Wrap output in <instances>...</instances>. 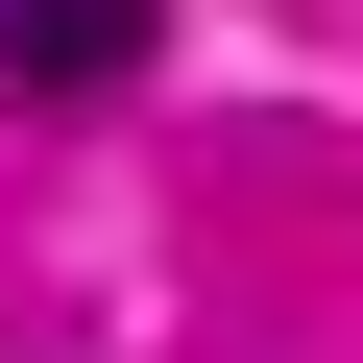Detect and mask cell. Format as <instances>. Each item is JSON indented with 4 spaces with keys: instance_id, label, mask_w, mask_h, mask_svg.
Listing matches in <instances>:
<instances>
[{
    "instance_id": "1",
    "label": "cell",
    "mask_w": 363,
    "mask_h": 363,
    "mask_svg": "<svg viewBox=\"0 0 363 363\" xmlns=\"http://www.w3.org/2000/svg\"><path fill=\"white\" fill-rule=\"evenodd\" d=\"M145 25L169 0H0V97H97V73H145Z\"/></svg>"
}]
</instances>
